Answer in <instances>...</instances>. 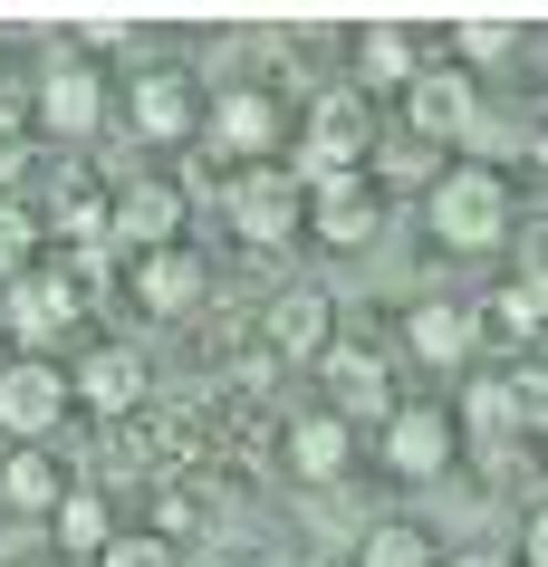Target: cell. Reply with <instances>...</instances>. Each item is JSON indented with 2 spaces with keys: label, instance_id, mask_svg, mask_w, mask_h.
Returning a JSON list of instances; mask_svg holds the SVG:
<instances>
[{
  "label": "cell",
  "instance_id": "1",
  "mask_svg": "<svg viewBox=\"0 0 548 567\" xmlns=\"http://www.w3.org/2000/svg\"><path fill=\"white\" fill-rule=\"evenodd\" d=\"M424 221H433L443 250H500L510 240V183L490 174V164H453V174H433Z\"/></svg>",
  "mask_w": 548,
  "mask_h": 567
},
{
  "label": "cell",
  "instance_id": "2",
  "mask_svg": "<svg viewBox=\"0 0 548 567\" xmlns=\"http://www.w3.org/2000/svg\"><path fill=\"white\" fill-rule=\"evenodd\" d=\"M365 154H375V106H365L356 87H328L318 106H308L299 125V164H289V183H337V174H365Z\"/></svg>",
  "mask_w": 548,
  "mask_h": 567
},
{
  "label": "cell",
  "instance_id": "3",
  "mask_svg": "<svg viewBox=\"0 0 548 567\" xmlns=\"http://www.w3.org/2000/svg\"><path fill=\"white\" fill-rule=\"evenodd\" d=\"M318 385H328V414L337 423H385L395 414V365L375 357V347H365V337H328V347H318Z\"/></svg>",
  "mask_w": 548,
  "mask_h": 567
},
{
  "label": "cell",
  "instance_id": "4",
  "mask_svg": "<svg viewBox=\"0 0 548 567\" xmlns=\"http://www.w3.org/2000/svg\"><path fill=\"white\" fill-rule=\"evenodd\" d=\"M299 231H318L328 250H365V240L385 231V193H375L365 174L308 183V193H299Z\"/></svg>",
  "mask_w": 548,
  "mask_h": 567
},
{
  "label": "cell",
  "instance_id": "5",
  "mask_svg": "<svg viewBox=\"0 0 548 567\" xmlns=\"http://www.w3.org/2000/svg\"><path fill=\"white\" fill-rule=\"evenodd\" d=\"M328 337H337V299H328V289H279V299H260V347H250V357L318 365Z\"/></svg>",
  "mask_w": 548,
  "mask_h": 567
},
{
  "label": "cell",
  "instance_id": "6",
  "mask_svg": "<svg viewBox=\"0 0 548 567\" xmlns=\"http://www.w3.org/2000/svg\"><path fill=\"white\" fill-rule=\"evenodd\" d=\"M221 212H231V231L250 250H279V240L299 231V183H289V164H250V174H231Z\"/></svg>",
  "mask_w": 548,
  "mask_h": 567
},
{
  "label": "cell",
  "instance_id": "7",
  "mask_svg": "<svg viewBox=\"0 0 548 567\" xmlns=\"http://www.w3.org/2000/svg\"><path fill=\"white\" fill-rule=\"evenodd\" d=\"M59 414H68V375L49 357H10L0 365V433H10V443H49Z\"/></svg>",
  "mask_w": 548,
  "mask_h": 567
},
{
  "label": "cell",
  "instance_id": "8",
  "mask_svg": "<svg viewBox=\"0 0 548 567\" xmlns=\"http://www.w3.org/2000/svg\"><path fill=\"white\" fill-rule=\"evenodd\" d=\"M375 433H385V472H395V481H443V472H453V443H462L443 404H395Z\"/></svg>",
  "mask_w": 548,
  "mask_h": 567
},
{
  "label": "cell",
  "instance_id": "9",
  "mask_svg": "<svg viewBox=\"0 0 548 567\" xmlns=\"http://www.w3.org/2000/svg\"><path fill=\"white\" fill-rule=\"evenodd\" d=\"M404 116H414V135H424V145H462L482 106H472V78H462L453 59H424L414 78H404Z\"/></svg>",
  "mask_w": 548,
  "mask_h": 567
},
{
  "label": "cell",
  "instance_id": "10",
  "mask_svg": "<svg viewBox=\"0 0 548 567\" xmlns=\"http://www.w3.org/2000/svg\"><path fill=\"white\" fill-rule=\"evenodd\" d=\"M174 231H183V193H174V183L135 174V183L106 193V240H125V250H164Z\"/></svg>",
  "mask_w": 548,
  "mask_h": 567
},
{
  "label": "cell",
  "instance_id": "11",
  "mask_svg": "<svg viewBox=\"0 0 548 567\" xmlns=\"http://www.w3.org/2000/svg\"><path fill=\"white\" fill-rule=\"evenodd\" d=\"M193 125H203V145H213V154H270L279 145V106H270V87H250V78H241V87H221Z\"/></svg>",
  "mask_w": 548,
  "mask_h": 567
},
{
  "label": "cell",
  "instance_id": "12",
  "mask_svg": "<svg viewBox=\"0 0 548 567\" xmlns=\"http://www.w3.org/2000/svg\"><path fill=\"white\" fill-rule=\"evenodd\" d=\"M203 289H213V260H203V250H183V240H164V250H135V308H154V318H183V308H203Z\"/></svg>",
  "mask_w": 548,
  "mask_h": 567
},
{
  "label": "cell",
  "instance_id": "13",
  "mask_svg": "<svg viewBox=\"0 0 548 567\" xmlns=\"http://www.w3.org/2000/svg\"><path fill=\"white\" fill-rule=\"evenodd\" d=\"M68 404H87V414H106V423H135L145 414V357H135V347H96V357L68 375Z\"/></svg>",
  "mask_w": 548,
  "mask_h": 567
},
{
  "label": "cell",
  "instance_id": "14",
  "mask_svg": "<svg viewBox=\"0 0 548 567\" xmlns=\"http://www.w3.org/2000/svg\"><path fill=\"white\" fill-rule=\"evenodd\" d=\"M539 414H548V375H539V365H510V375H490V385L472 394V423H482L490 443L539 433Z\"/></svg>",
  "mask_w": 548,
  "mask_h": 567
},
{
  "label": "cell",
  "instance_id": "15",
  "mask_svg": "<svg viewBox=\"0 0 548 567\" xmlns=\"http://www.w3.org/2000/svg\"><path fill=\"white\" fill-rule=\"evenodd\" d=\"M279 462L299 481H337L347 462H356V423H337V414H289L279 423Z\"/></svg>",
  "mask_w": 548,
  "mask_h": 567
},
{
  "label": "cell",
  "instance_id": "16",
  "mask_svg": "<svg viewBox=\"0 0 548 567\" xmlns=\"http://www.w3.org/2000/svg\"><path fill=\"white\" fill-rule=\"evenodd\" d=\"M414 68H424V39L404 30V20H375V30H356V96H365V106H375L385 87H404Z\"/></svg>",
  "mask_w": 548,
  "mask_h": 567
},
{
  "label": "cell",
  "instance_id": "17",
  "mask_svg": "<svg viewBox=\"0 0 548 567\" xmlns=\"http://www.w3.org/2000/svg\"><path fill=\"white\" fill-rule=\"evenodd\" d=\"M404 347H414L424 365H462L472 347H482L472 299H424V308H404Z\"/></svg>",
  "mask_w": 548,
  "mask_h": 567
},
{
  "label": "cell",
  "instance_id": "18",
  "mask_svg": "<svg viewBox=\"0 0 548 567\" xmlns=\"http://www.w3.org/2000/svg\"><path fill=\"white\" fill-rule=\"evenodd\" d=\"M96 116H106L96 68L87 59H49V78H39V125H59V135H96Z\"/></svg>",
  "mask_w": 548,
  "mask_h": 567
},
{
  "label": "cell",
  "instance_id": "19",
  "mask_svg": "<svg viewBox=\"0 0 548 567\" xmlns=\"http://www.w3.org/2000/svg\"><path fill=\"white\" fill-rule=\"evenodd\" d=\"M193 116H203V106H193V78H183V68H145V78H135V135H145V145L193 135Z\"/></svg>",
  "mask_w": 548,
  "mask_h": 567
},
{
  "label": "cell",
  "instance_id": "20",
  "mask_svg": "<svg viewBox=\"0 0 548 567\" xmlns=\"http://www.w3.org/2000/svg\"><path fill=\"white\" fill-rule=\"evenodd\" d=\"M539 318H548V289H539V269H519V279H500L482 308H472V328L482 337H500V347H529L539 337Z\"/></svg>",
  "mask_w": 548,
  "mask_h": 567
},
{
  "label": "cell",
  "instance_id": "21",
  "mask_svg": "<svg viewBox=\"0 0 548 567\" xmlns=\"http://www.w3.org/2000/svg\"><path fill=\"white\" fill-rule=\"evenodd\" d=\"M0 501L10 509H30V519H49V509L68 501V462L49 443H20L10 462H0Z\"/></svg>",
  "mask_w": 548,
  "mask_h": 567
},
{
  "label": "cell",
  "instance_id": "22",
  "mask_svg": "<svg viewBox=\"0 0 548 567\" xmlns=\"http://www.w3.org/2000/svg\"><path fill=\"white\" fill-rule=\"evenodd\" d=\"M39 231H59L68 250H106V183L77 164V174L49 193V221H39Z\"/></svg>",
  "mask_w": 548,
  "mask_h": 567
},
{
  "label": "cell",
  "instance_id": "23",
  "mask_svg": "<svg viewBox=\"0 0 548 567\" xmlns=\"http://www.w3.org/2000/svg\"><path fill=\"white\" fill-rule=\"evenodd\" d=\"M49 548H59V558H96V548H106V538H116V509L96 501V491H77V481H68V501L49 509Z\"/></svg>",
  "mask_w": 548,
  "mask_h": 567
},
{
  "label": "cell",
  "instance_id": "24",
  "mask_svg": "<svg viewBox=\"0 0 548 567\" xmlns=\"http://www.w3.org/2000/svg\"><path fill=\"white\" fill-rule=\"evenodd\" d=\"M213 519V491H193V481H164V501H154V538L174 548V538H193Z\"/></svg>",
  "mask_w": 548,
  "mask_h": 567
},
{
  "label": "cell",
  "instance_id": "25",
  "mask_svg": "<svg viewBox=\"0 0 548 567\" xmlns=\"http://www.w3.org/2000/svg\"><path fill=\"white\" fill-rule=\"evenodd\" d=\"M365 567H433V538L414 519H385V529H365Z\"/></svg>",
  "mask_w": 548,
  "mask_h": 567
},
{
  "label": "cell",
  "instance_id": "26",
  "mask_svg": "<svg viewBox=\"0 0 548 567\" xmlns=\"http://www.w3.org/2000/svg\"><path fill=\"white\" fill-rule=\"evenodd\" d=\"M30 260H39V212L0 203V289H10V279H20Z\"/></svg>",
  "mask_w": 548,
  "mask_h": 567
},
{
  "label": "cell",
  "instance_id": "27",
  "mask_svg": "<svg viewBox=\"0 0 548 567\" xmlns=\"http://www.w3.org/2000/svg\"><path fill=\"white\" fill-rule=\"evenodd\" d=\"M30 154H39V135H30V116H20V106H0V203H10V183L30 174Z\"/></svg>",
  "mask_w": 548,
  "mask_h": 567
},
{
  "label": "cell",
  "instance_id": "28",
  "mask_svg": "<svg viewBox=\"0 0 548 567\" xmlns=\"http://www.w3.org/2000/svg\"><path fill=\"white\" fill-rule=\"evenodd\" d=\"M96 567H174V548H164V538H154V529H135V538H106V548H96Z\"/></svg>",
  "mask_w": 548,
  "mask_h": 567
},
{
  "label": "cell",
  "instance_id": "29",
  "mask_svg": "<svg viewBox=\"0 0 548 567\" xmlns=\"http://www.w3.org/2000/svg\"><path fill=\"white\" fill-rule=\"evenodd\" d=\"M519 20H462V59H510Z\"/></svg>",
  "mask_w": 548,
  "mask_h": 567
},
{
  "label": "cell",
  "instance_id": "30",
  "mask_svg": "<svg viewBox=\"0 0 548 567\" xmlns=\"http://www.w3.org/2000/svg\"><path fill=\"white\" fill-rule=\"evenodd\" d=\"M0 567H59V548L49 538H0Z\"/></svg>",
  "mask_w": 548,
  "mask_h": 567
},
{
  "label": "cell",
  "instance_id": "31",
  "mask_svg": "<svg viewBox=\"0 0 548 567\" xmlns=\"http://www.w3.org/2000/svg\"><path fill=\"white\" fill-rule=\"evenodd\" d=\"M539 558H548V519L529 509V529H519V567H539Z\"/></svg>",
  "mask_w": 548,
  "mask_h": 567
},
{
  "label": "cell",
  "instance_id": "32",
  "mask_svg": "<svg viewBox=\"0 0 548 567\" xmlns=\"http://www.w3.org/2000/svg\"><path fill=\"white\" fill-rule=\"evenodd\" d=\"M433 567H510L500 548H462V558H433Z\"/></svg>",
  "mask_w": 548,
  "mask_h": 567
},
{
  "label": "cell",
  "instance_id": "33",
  "mask_svg": "<svg viewBox=\"0 0 548 567\" xmlns=\"http://www.w3.org/2000/svg\"><path fill=\"white\" fill-rule=\"evenodd\" d=\"M260 567H318V558H260Z\"/></svg>",
  "mask_w": 548,
  "mask_h": 567
}]
</instances>
